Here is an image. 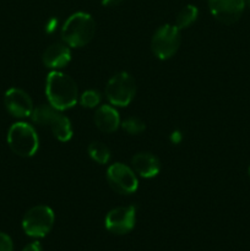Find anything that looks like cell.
I'll return each instance as SVG.
<instances>
[{
  "label": "cell",
  "mask_w": 250,
  "mask_h": 251,
  "mask_svg": "<svg viewBox=\"0 0 250 251\" xmlns=\"http://www.w3.org/2000/svg\"><path fill=\"white\" fill-rule=\"evenodd\" d=\"M124 0H100L103 6H107V7H114L120 5Z\"/></svg>",
  "instance_id": "obj_23"
},
{
  "label": "cell",
  "mask_w": 250,
  "mask_h": 251,
  "mask_svg": "<svg viewBox=\"0 0 250 251\" xmlns=\"http://www.w3.org/2000/svg\"><path fill=\"white\" fill-rule=\"evenodd\" d=\"M107 181L115 193L122 195H130L139 188V180L134 169L120 162L108 167Z\"/></svg>",
  "instance_id": "obj_8"
},
{
  "label": "cell",
  "mask_w": 250,
  "mask_h": 251,
  "mask_svg": "<svg viewBox=\"0 0 250 251\" xmlns=\"http://www.w3.org/2000/svg\"><path fill=\"white\" fill-rule=\"evenodd\" d=\"M199 17V9L195 5H186L176 15L175 26L179 29H185L190 27Z\"/></svg>",
  "instance_id": "obj_15"
},
{
  "label": "cell",
  "mask_w": 250,
  "mask_h": 251,
  "mask_svg": "<svg viewBox=\"0 0 250 251\" xmlns=\"http://www.w3.org/2000/svg\"><path fill=\"white\" fill-rule=\"evenodd\" d=\"M96 22L90 14L78 11L69 16L61 27V39L71 48H81L92 41Z\"/></svg>",
  "instance_id": "obj_2"
},
{
  "label": "cell",
  "mask_w": 250,
  "mask_h": 251,
  "mask_svg": "<svg viewBox=\"0 0 250 251\" xmlns=\"http://www.w3.org/2000/svg\"><path fill=\"white\" fill-rule=\"evenodd\" d=\"M88 154L98 164H107L110 159V150L107 145L100 141H93L88 145Z\"/></svg>",
  "instance_id": "obj_16"
},
{
  "label": "cell",
  "mask_w": 250,
  "mask_h": 251,
  "mask_svg": "<svg viewBox=\"0 0 250 251\" xmlns=\"http://www.w3.org/2000/svg\"><path fill=\"white\" fill-rule=\"evenodd\" d=\"M248 174H249V176H250V166H249V168H248Z\"/></svg>",
  "instance_id": "obj_25"
},
{
  "label": "cell",
  "mask_w": 250,
  "mask_h": 251,
  "mask_svg": "<svg viewBox=\"0 0 250 251\" xmlns=\"http://www.w3.org/2000/svg\"><path fill=\"white\" fill-rule=\"evenodd\" d=\"M42 61L46 68L51 69V70H60L65 68L71 61L70 47L65 43H59V42L50 44L43 51Z\"/></svg>",
  "instance_id": "obj_12"
},
{
  "label": "cell",
  "mask_w": 250,
  "mask_h": 251,
  "mask_svg": "<svg viewBox=\"0 0 250 251\" xmlns=\"http://www.w3.org/2000/svg\"><path fill=\"white\" fill-rule=\"evenodd\" d=\"M46 96L49 104L60 112L76 105L80 97L74 78L59 70L50 71L47 76Z\"/></svg>",
  "instance_id": "obj_1"
},
{
  "label": "cell",
  "mask_w": 250,
  "mask_h": 251,
  "mask_svg": "<svg viewBox=\"0 0 250 251\" xmlns=\"http://www.w3.org/2000/svg\"><path fill=\"white\" fill-rule=\"evenodd\" d=\"M54 221L53 210L49 206L38 205L27 211L22 220V228L28 237L43 238L51 230Z\"/></svg>",
  "instance_id": "obj_7"
},
{
  "label": "cell",
  "mask_w": 250,
  "mask_h": 251,
  "mask_svg": "<svg viewBox=\"0 0 250 251\" xmlns=\"http://www.w3.org/2000/svg\"><path fill=\"white\" fill-rule=\"evenodd\" d=\"M120 126L123 127L125 132L130 135H139L141 132L145 131L146 129V124L145 122H142L140 118L137 117H129L124 120L123 123H120Z\"/></svg>",
  "instance_id": "obj_17"
},
{
  "label": "cell",
  "mask_w": 250,
  "mask_h": 251,
  "mask_svg": "<svg viewBox=\"0 0 250 251\" xmlns=\"http://www.w3.org/2000/svg\"><path fill=\"white\" fill-rule=\"evenodd\" d=\"M102 96L96 90H87L78 97V102L83 108H97L100 105Z\"/></svg>",
  "instance_id": "obj_18"
},
{
  "label": "cell",
  "mask_w": 250,
  "mask_h": 251,
  "mask_svg": "<svg viewBox=\"0 0 250 251\" xmlns=\"http://www.w3.org/2000/svg\"><path fill=\"white\" fill-rule=\"evenodd\" d=\"M4 104L7 112L15 118L31 117L33 112V102L26 91L21 88L12 87L5 92Z\"/></svg>",
  "instance_id": "obj_11"
},
{
  "label": "cell",
  "mask_w": 250,
  "mask_h": 251,
  "mask_svg": "<svg viewBox=\"0 0 250 251\" xmlns=\"http://www.w3.org/2000/svg\"><path fill=\"white\" fill-rule=\"evenodd\" d=\"M6 139L10 150L20 157H32L38 151V135L36 129L28 123L17 122L12 124L9 127Z\"/></svg>",
  "instance_id": "obj_4"
},
{
  "label": "cell",
  "mask_w": 250,
  "mask_h": 251,
  "mask_svg": "<svg viewBox=\"0 0 250 251\" xmlns=\"http://www.w3.org/2000/svg\"><path fill=\"white\" fill-rule=\"evenodd\" d=\"M131 168L142 178L151 179L161 172V162L154 154L140 152L131 158Z\"/></svg>",
  "instance_id": "obj_13"
},
{
  "label": "cell",
  "mask_w": 250,
  "mask_h": 251,
  "mask_svg": "<svg viewBox=\"0 0 250 251\" xmlns=\"http://www.w3.org/2000/svg\"><path fill=\"white\" fill-rule=\"evenodd\" d=\"M181 43L180 29L175 25H163L154 32L151 49L159 60H168L178 51Z\"/></svg>",
  "instance_id": "obj_6"
},
{
  "label": "cell",
  "mask_w": 250,
  "mask_h": 251,
  "mask_svg": "<svg viewBox=\"0 0 250 251\" xmlns=\"http://www.w3.org/2000/svg\"><path fill=\"white\" fill-rule=\"evenodd\" d=\"M245 5H248L250 7V0H245Z\"/></svg>",
  "instance_id": "obj_24"
},
{
  "label": "cell",
  "mask_w": 250,
  "mask_h": 251,
  "mask_svg": "<svg viewBox=\"0 0 250 251\" xmlns=\"http://www.w3.org/2000/svg\"><path fill=\"white\" fill-rule=\"evenodd\" d=\"M56 26H58V20L55 17H51L47 21L46 24V32L47 33H53L54 31L56 29Z\"/></svg>",
  "instance_id": "obj_20"
},
{
  "label": "cell",
  "mask_w": 250,
  "mask_h": 251,
  "mask_svg": "<svg viewBox=\"0 0 250 251\" xmlns=\"http://www.w3.org/2000/svg\"><path fill=\"white\" fill-rule=\"evenodd\" d=\"M171 141L172 144H180L181 140H183V135H181V131H179V130H174L173 132L171 134Z\"/></svg>",
  "instance_id": "obj_21"
},
{
  "label": "cell",
  "mask_w": 250,
  "mask_h": 251,
  "mask_svg": "<svg viewBox=\"0 0 250 251\" xmlns=\"http://www.w3.org/2000/svg\"><path fill=\"white\" fill-rule=\"evenodd\" d=\"M32 122L41 126H48L51 134L60 142L70 141L73 137V126L68 117L50 104H41L33 109L31 114Z\"/></svg>",
  "instance_id": "obj_3"
},
{
  "label": "cell",
  "mask_w": 250,
  "mask_h": 251,
  "mask_svg": "<svg viewBox=\"0 0 250 251\" xmlns=\"http://www.w3.org/2000/svg\"><path fill=\"white\" fill-rule=\"evenodd\" d=\"M211 15L223 25H233L242 17L245 0H208Z\"/></svg>",
  "instance_id": "obj_10"
},
{
  "label": "cell",
  "mask_w": 250,
  "mask_h": 251,
  "mask_svg": "<svg viewBox=\"0 0 250 251\" xmlns=\"http://www.w3.org/2000/svg\"><path fill=\"white\" fill-rule=\"evenodd\" d=\"M136 223V208L134 206H122L110 210L104 220L108 232L124 235L131 232Z\"/></svg>",
  "instance_id": "obj_9"
},
{
  "label": "cell",
  "mask_w": 250,
  "mask_h": 251,
  "mask_svg": "<svg viewBox=\"0 0 250 251\" xmlns=\"http://www.w3.org/2000/svg\"><path fill=\"white\" fill-rule=\"evenodd\" d=\"M0 251H14V243L6 233L0 232Z\"/></svg>",
  "instance_id": "obj_19"
},
{
  "label": "cell",
  "mask_w": 250,
  "mask_h": 251,
  "mask_svg": "<svg viewBox=\"0 0 250 251\" xmlns=\"http://www.w3.org/2000/svg\"><path fill=\"white\" fill-rule=\"evenodd\" d=\"M22 251H43V249H42L41 243L33 242V243H31V244L26 245Z\"/></svg>",
  "instance_id": "obj_22"
},
{
  "label": "cell",
  "mask_w": 250,
  "mask_h": 251,
  "mask_svg": "<svg viewBox=\"0 0 250 251\" xmlns=\"http://www.w3.org/2000/svg\"><path fill=\"white\" fill-rule=\"evenodd\" d=\"M95 124L100 131L112 134L120 126V117L118 110L112 104L98 105L95 112Z\"/></svg>",
  "instance_id": "obj_14"
},
{
  "label": "cell",
  "mask_w": 250,
  "mask_h": 251,
  "mask_svg": "<svg viewBox=\"0 0 250 251\" xmlns=\"http://www.w3.org/2000/svg\"><path fill=\"white\" fill-rule=\"evenodd\" d=\"M105 97L114 107H126L132 102L136 93V82L126 71H120L108 80Z\"/></svg>",
  "instance_id": "obj_5"
}]
</instances>
